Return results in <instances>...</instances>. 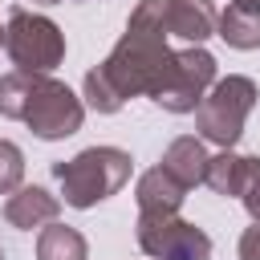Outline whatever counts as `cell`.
<instances>
[{"instance_id": "15", "label": "cell", "mask_w": 260, "mask_h": 260, "mask_svg": "<svg viewBox=\"0 0 260 260\" xmlns=\"http://www.w3.org/2000/svg\"><path fill=\"white\" fill-rule=\"evenodd\" d=\"M24 183V150L12 138H0V195H12Z\"/></svg>"}, {"instance_id": "6", "label": "cell", "mask_w": 260, "mask_h": 260, "mask_svg": "<svg viewBox=\"0 0 260 260\" xmlns=\"http://www.w3.org/2000/svg\"><path fill=\"white\" fill-rule=\"evenodd\" d=\"M134 236L150 260H211V236L183 215H138Z\"/></svg>"}, {"instance_id": "3", "label": "cell", "mask_w": 260, "mask_h": 260, "mask_svg": "<svg viewBox=\"0 0 260 260\" xmlns=\"http://www.w3.org/2000/svg\"><path fill=\"white\" fill-rule=\"evenodd\" d=\"M134 171L130 150L122 146H85L65 162H53V179L61 187V199L77 211L98 207L102 199L118 195Z\"/></svg>"}, {"instance_id": "4", "label": "cell", "mask_w": 260, "mask_h": 260, "mask_svg": "<svg viewBox=\"0 0 260 260\" xmlns=\"http://www.w3.org/2000/svg\"><path fill=\"white\" fill-rule=\"evenodd\" d=\"M256 81L244 77V73H228V77H215V85L203 93L199 110H195V130L199 138L215 142L219 150L236 146L240 134H244V122L256 106Z\"/></svg>"}, {"instance_id": "12", "label": "cell", "mask_w": 260, "mask_h": 260, "mask_svg": "<svg viewBox=\"0 0 260 260\" xmlns=\"http://www.w3.org/2000/svg\"><path fill=\"white\" fill-rule=\"evenodd\" d=\"M215 37L232 49H260V8H244V4H228L219 12Z\"/></svg>"}, {"instance_id": "20", "label": "cell", "mask_w": 260, "mask_h": 260, "mask_svg": "<svg viewBox=\"0 0 260 260\" xmlns=\"http://www.w3.org/2000/svg\"><path fill=\"white\" fill-rule=\"evenodd\" d=\"M0 45H4V28H0Z\"/></svg>"}, {"instance_id": "16", "label": "cell", "mask_w": 260, "mask_h": 260, "mask_svg": "<svg viewBox=\"0 0 260 260\" xmlns=\"http://www.w3.org/2000/svg\"><path fill=\"white\" fill-rule=\"evenodd\" d=\"M240 203H244L248 215L260 223V154H248V171H244V187H240Z\"/></svg>"}, {"instance_id": "2", "label": "cell", "mask_w": 260, "mask_h": 260, "mask_svg": "<svg viewBox=\"0 0 260 260\" xmlns=\"http://www.w3.org/2000/svg\"><path fill=\"white\" fill-rule=\"evenodd\" d=\"M0 118L24 122L45 142H61V138L81 130L85 102L65 81H57L53 73L12 69L0 77Z\"/></svg>"}, {"instance_id": "19", "label": "cell", "mask_w": 260, "mask_h": 260, "mask_svg": "<svg viewBox=\"0 0 260 260\" xmlns=\"http://www.w3.org/2000/svg\"><path fill=\"white\" fill-rule=\"evenodd\" d=\"M32 4H65V0H32Z\"/></svg>"}, {"instance_id": "10", "label": "cell", "mask_w": 260, "mask_h": 260, "mask_svg": "<svg viewBox=\"0 0 260 260\" xmlns=\"http://www.w3.org/2000/svg\"><path fill=\"white\" fill-rule=\"evenodd\" d=\"M61 215V199L57 195H49L45 187H16L8 199H4V219L12 223V228H20V232H32V228H45V223H53Z\"/></svg>"}, {"instance_id": "18", "label": "cell", "mask_w": 260, "mask_h": 260, "mask_svg": "<svg viewBox=\"0 0 260 260\" xmlns=\"http://www.w3.org/2000/svg\"><path fill=\"white\" fill-rule=\"evenodd\" d=\"M232 4H244V8H260V0H232Z\"/></svg>"}, {"instance_id": "5", "label": "cell", "mask_w": 260, "mask_h": 260, "mask_svg": "<svg viewBox=\"0 0 260 260\" xmlns=\"http://www.w3.org/2000/svg\"><path fill=\"white\" fill-rule=\"evenodd\" d=\"M4 49L12 57L16 69H28V73H53L61 61H65V32L32 12V8H8V24H4Z\"/></svg>"}, {"instance_id": "21", "label": "cell", "mask_w": 260, "mask_h": 260, "mask_svg": "<svg viewBox=\"0 0 260 260\" xmlns=\"http://www.w3.org/2000/svg\"><path fill=\"white\" fill-rule=\"evenodd\" d=\"M0 260H4V252H0Z\"/></svg>"}, {"instance_id": "17", "label": "cell", "mask_w": 260, "mask_h": 260, "mask_svg": "<svg viewBox=\"0 0 260 260\" xmlns=\"http://www.w3.org/2000/svg\"><path fill=\"white\" fill-rule=\"evenodd\" d=\"M240 260H260V223L252 219V228H244L240 236Z\"/></svg>"}, {"instance_id": "1", "label": "cell", "mask_w": 260, "mask_h": 260, "mask_svg": "<svg viewBox=\"0 0 260 260\" xmlns=\"http://www.w3.org/2000/svg\"><path fill=\"white\" fill-rule=\"evenodd\" d=\"M175 53L179 49L167 45L158 0H138L118 45L106 53L102 65H93L85 73V81H81L85 106L98 114H118L126 106V98L146 93L154 102L158 89L167 85L171 69H175Z\"/></svg>"}, {"instance_id": "11", "label": "cell", "mask_w": 260, "mask_h": 260, "mask_svg": "<svg viewBox=\"0 0 260 260\" xmlns=\"http://www.w3.org/2000/svg\"><path fill=\"white\" fill-rule=\"evenodd\" d=\"M158 162H162V167L191 191V187H199V183L207 179V162H211V154H207L203 138H195V134H179V138L162 150Z\"/></svg>"}, {"instance_id": "13", "label": "cell", "mask_w": 260, "mask_h": 260, "mask_svg": "<svg viewBox=\"0 0 260 260\" xmlns=\"http://www.w3.org/2000/svg\"><path fill=\"white\" fill-rule=\"evenodd\" d=\"M37 260H89V244L69 223H45L37 236Z\"/></svg>"}, {"instance_id": "8", "label": "cell", "mask_w": 260, "mask_h": 260, "mask_svg": "<svg viewBox=\"0 0 260 260\" xmlns=\"http://www.w3.org/2000/svg\"><path fill=\"white\" fill-rule=\"evenodd\" d=\"M158 8H162L167 37H179L187 45H203L219 24V12L211 0H158Z\"/></svg>"}, {"instance_id": "9", "label": "cell", "mask_w": 260, "mask_h": 260, "mask_svg": "<svg viewBox=\"0 0 260 260\" xmlns=\"http://www.w3.org/2000/svg\"><path fill=\"white\" fill-rule=\"evenodd\" d=\"M134 199H138V215H179V207L187 199V187L158 162V167L138 175Z\"/></svg>"}, {"instance_id": "7", "label": "cell", "mask_w": 260, "mask_h": 260, "mask_svg": "<svg viewBox=\"0 0 260 260\" xmlns=\"http://www.w3.org/2000/svg\"><path fill=\"white\" fill-rule=\"evenodd\" d=\"M211 85H215V57L203 45H187L175 53V69L158 89L154 106H162L167 114H195Z\"/></svg>"}, {"instance_id": "14", "label": "cell", "mask_w": 260, "mask_h": 260, "mask_svg": "<svg viewBox=\"0 0 260 260\" xmlns=\"http://www.w3.org/2000/svg\"><path fill=\"white\" fill-rule=\"evenodd\" d=\"M244 171H248V154H236V150L228 146V150L211 154V162H207V179H203V183H207L215 195H223V199H240Z\"/></svg>"}]
</instances>
